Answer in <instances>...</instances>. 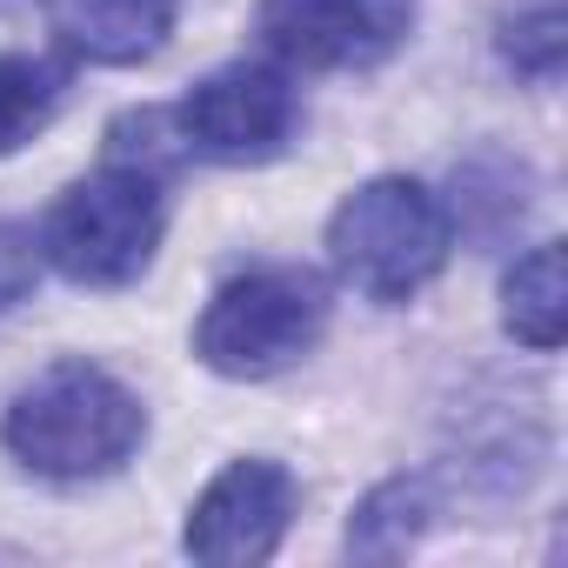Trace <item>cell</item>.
I'll list each match as a JSON object with an SVG mask.
<instances>
[{
	"mask_svg": "<svg viewBox=\"0 0 568 568\" xmlns=\"http://www.w3.org/2000/svg\"><path fill=\"white\" fill-rule=\"evenodd\" d=\"M28 281H34V247H28L21 227L0 221V308H14L28 295Z\"/></svg>",
	"mask_w": 568,
	"mask_h": 568,
	"instance_id": "4fadbf2b",
	"label": "cell"
},
{
	"mask_svg": "<svg viewBox=\"0 0 568 568\" xmlns=\"http://www.w3.org/2000/svg\"><path fill=\"white\" fill-rule=\"evenodd\" d=\"M14 8H28V0H0V14H14Z\"/></svg>",
	"mask_w": 568,
	"mask_h": 568,
	"instance_id": "5bb4252c",
	"label": "cell"
},
{
	"mask_svg": "<svg viewBox=\"0 0 568 568\" xmlns=\"http://www.w3.org/2000/svg\"><path fill=\"white\" fill-rule=\"evenodd\" d=\"M154 241H161V194H154V174L128 161H108L101 174L68 187L41 227V254L81 288L134 281L154 261Z\"/></svg>",
	"mask_w": 568,
	"mask_h": 568,
	"instance_id": "277c9868",
	"label": "cell"
},
{
	"mask_svg": "<svg viewBox=\"0 0 568 568\" xmlns=\"http://www.w3.org/2000/svg\"><path fill=\"white\" fill-rule=\"evenodd\" d=\"M54 34L94 68H134L168 48L181 0H48Z\"/></svg>",
	"mask_w": 568,
	"mask_h": 568,
	"instance_id": "ba28073f",
	"label": "cell"
},
{
	"mask_svg": "<svg viewBox=\"0 0 568 568\" xmlns=\"http://www.w3.org/2000/svg\"><path fill=\"white\" fill-rule=\"evenodd\" d=\"M428 515H435V501H428V481H382L362 508H355V521H348V555H362V561H395V555H408L415 541H422V528H428Z\"/></svg>",
	"mask_w": 568,
	"mask_h": 568,
	"instance_id": "30bf717a",
	"label": "cell"
},
{
	"mask_svg": "<svg viewBox=\"0 0 568 568\" xmlns=\"http://www.w3.org/2000/svg\"><path fill=\"white\" fill-rule=\"evenodd\" d=\"M181 141L201 148L207 161H267L281 154V141L295 134V88L281 68H221L207 74L181 114H174Z\"/></svg>",
	"mask_w": 568,
	"mask_h": 568,
	"instance_id": "8992f818",
	"label": "cell"
},
{
	"mask_svg": "<svg viewBox=\"0 0 568 568\" xmlns=\"http://www.w3.org/2000/svg\"><path fill=\"white\" fill-rule=\"evenodd\" d=\"M501 322L535 355L561 348V328H568V254H561V241H541V247H528L508 267V281H501Z\"/></svg>",
	"mask_w": 568,
	"mask_h": 568,
	"instance_id": "9c48e42d",
	"label": "cell"
},
{
	"mask_svg": "<svg viewBox=\"0 0 568 568\" xmlns=\"http://www.w3.org/2000/svg\"><path fill=\"white\" fill-rule=\"evenodd\" d=\"M61 101V74L28 54H0V154H14Z\"/></svg>",
	"mask_w": 568,
	"mask_h": 568,
	"instance_id": "7c38bea8",
	"label": "cell"
},
{
	"mask_svg": "<svg viewBox=\"0 0 568 568\" xmlns=\"http://www.w3.org/2000/svg\"><path fill=\"white\" fill-rule=\"evenodd\" d=\"M501 54L528 81H555L568 61V14L561 0H515V14L501 21Z\"/></svg>",
	"mask_w": 568,
	"mask_h": 568,
	"instance_id": "8fae6325",
	"label": "cell"
},
{
	"mask_svg": "<svg viewBox=\"0 0 568 568\" xmlns=\"http://www.w3.org/2000/svg\"><path fill=\"white\" fill-rule=\"evenodd\" d=\"M141 435H148L141 402L94 362H54L8 408V448L54 481L114 475L141 448Z\"/></svg>",
	"mask_w": 568,
	"mask_h": 568,
	"instance_id": "6da1fadb",
	"label": "cell"
},
{
	"mask_svg": "<svg viewBox=\"0 0 568 568\" xmlns=\"http://www.w3.org/2000/svg\"><path fill=\"white\" fill-rule=\"evenodd\" d=\"M415 28V0H261V34L295 68H375Z\"/></svg>",
	"mask_w": 568,
	"mask_h": 568,
	"instance_id": "5b68a950",
	"label": "cell"
},
{
	"mask_svg": "<svg viewBox=\"0 0 568 568\" xmlns=\"http://www.w3.org/2000/svg\"><path fill=\"white\" fill-rule=\"evenodd\" d=\"M322 322H328V302L308 267H247L207 302L194 328V355L214 375L261 382L274 368H288L295 355H308Z\"/></svg>",
	"mask_w": 568,
	"mask_h": 568,
	"instance_id": "3957f363",
	"label": "cell"
},
{
	"mask_svg": "<svg viewBox=\"0 0 568 568\" xmlns=\"http://www.w3.org/2000/svg\"><path fill=\"white\" fill-rule=\"evenodd\" d=\"M448 241H455L448 207L408 174H382L355 187L328 221V254L342 281L362 288L368 302H408L422 281L442 274Z\"/></svg>",
	"mask_w": 568,
	"mask_h": 568,
	"instance_id": "7a4b0ae2",
	"label": "cell"
},
{
	"mask_svg": "<svg viewBox=\"0 0 568 568\" xmlns=\"http://www.w3.org/2000/svg\"><path fill=\"white\" fill-rule=\"evenodd\" d=\"M295 515V481L281 462H234L207 481V495L187 515V555L214 568H247L267 561L288 535Z\"/></svg>",
	"mask_w": 568,
	"mask_h": 568,
	"instance_id": "52a82bcc",
	"label": "cell"
}]
</instances>
